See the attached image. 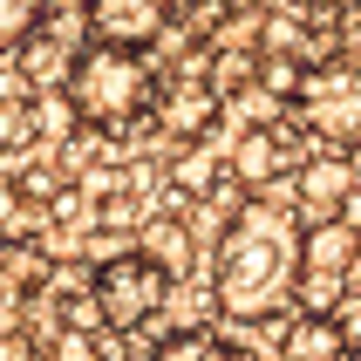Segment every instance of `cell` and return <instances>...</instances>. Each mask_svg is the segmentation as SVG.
<instances>
[{"mask_svg":"<svg viewBox=\"0 0 361 361\" xmlns=\"http://www.w3.org/2000/svg\"><path fill=\"white\" fill-rule=\"evenodd\" d=\"M293 273H300V225L280 204H239L225 225L219 252H212V293L232 321H273L280 300H293Z\"/></svg>","mask_w":361,"mask_h":361,"instance_id":"obj_1","label":"cell"},{"mask_svg":"<svg viewBox=\"0 0 361 361\" xmlns=\"http://www.w3.org/2000/svg\"><path fill=\"white\" fill-rule=\"evenodd\" d=\"M61 96L75 109V123H96V130H116V123L143 116L157 82H150V61L137 48H109V41H89L61 82Z\"/></svg>","mask_w":361,"mask_h":361,"instance_id":"obj_2","label":"cell"},{"mask_svg":"<svg viewBox=\"0 0 361 361\" xmlns=\"http://www.w3.org/2000/svg\"><path fill=\"white\" fill-rule=\"evenodd\" d=\"M89 300H96L102 327H116V334H130V327L157 321L164 300H171V273H164L150 252H116V259L96 266V280H89Z\"/></svg>","mask_w":361,"mask_h":361,"instance_id":"obj_3","label":"cell"},{"mask_svg":"<svg viewBox=\"0 0 361 361\" xmlns=\"http://www.w3.org/2000/svg\"><path fill=\"white\" fill-rule=\"evenodd\" d=\"M164 20H171V7L164 0H89V27H96V41H109V48H150V41L164 35Z\"/></svg>","mask_w":361,"mask_h":361,"instance_id":"obj_4","label":"cell"},{"mask_svg":"<svg viewBox=\"0 0 361 361\" xmlns=\"http://www.w3.org/2000/svg\"><path fill=\"white\" fill-rule=\"evenodd\" d=\"M300 102H307V116H314V130H327V137H341V143H361V82L300 75Z\"/></svg>","mask_w":361,"mask_h":361,"instance_id":"obj_5","label":"cell"},{"mask_svg":"<svg viewBox=\"0 0 361 361\" xmlns=\"http://www.w3.org/2000/svg\"><path fill=\"white\" fill-rule=\"evenodd\" d=\"M361 259V232L348 219H307L300 225V273H321V280H348Z\"/></svg>","mask_w":361,"mask_h":361,"instance_id":"obj_6","label":"cell"},{"mask_svg":"<svg viewBox=\"0 0 361 361\" xmlns=\"http://www.w3.org/2000/svg\"><path fill=\"white\" fill-rule=\"evenodd\" d=\"M286 164H293V143H286L273 123H252V130H239V143L225 150V171H232L245 191H266V184L280 178Z\"/></svg>","mask_w":361,"mask_h":361,"instance_id":"obj_7","label":"cell"},{"mask_svg":"<svg viewBox=\"0 0 361 361\" xmlns=\"http://www.w3.org/2000/svg\"><path fill=\"white\" fill-rule=\"evenodd\" d=\"M293 191H300V212H314V219H341V204L355 198L361 184H355V171H348L341 150H321V157H307L300 171H293Z\"/></svg>","mask_w":361,"mask_h":361,"instance_id":"obj_8","label":"cell"},{"mask_svg":"<svg viewBox=\"0 0 361 361\" xmlns=\"http://www.w3.org/2000/svg\"><path fill=\"white\" fill-rule=\"evenodd\" d=\"M14 55H20V75L35 82L41 96H48V89H61V82H68V68H75V48H68V41H61V27H48V20L20 41Z\"/></svg>","mask_w":361,"mask_h":361,"instance_id":"obj_9","label":"cell"},{"mask_svg":"<svg viewBox=\"0 0 361 361\" xmlns=\"http://www.w3.org/2000/svg\"><path fill=\"white\" fill-rule=\"evenodd\" d=\"M280 361H348L341 321H314V314H300V321L286 327V341H280Z\"/></svg>","mask_w":361,"mask_h":361,"instance_id":"obj_10","label":"cell"},{"mask_svg":"<svg viewBox=\"0 0 361 361\" xmlns=\"http://www.w3.org/2000/svg\"><path fill=\"white\" fill-rule=\"evenodd\" d=\"M212 116H219V89H198V82L171 89V102H164V123H171V137H198Z\"/></svg>","mask_w":361,"mask_h":361,"instance_id":"obj_11","label":"cell"},{"mask_svg":"<svg viewBox=\"0 0 361 361\" xmlns=\"http://www.w3.org/2000/svg\"><path fill=\"white\" fill-rule=\"evenodd\" d=\"M150 361H245V348H232L225 334H204V327H191V334H171V341L150 348Z\"/></svg>","mask_w":361,"mask_h":361,"instance_id":"obj_12","label":"cell"},{"mask_svg":"<svg viewBox=\"0 0 361 361\" xmlns=\"http://www.w3.org/2000/svg\"><path fill=\"white\" fill-rule=\"evenodd\" d=\"M143 252H150V259H157L164 273L178 280V273H184V259H191V232H184L178 219H150V232H143Z\"/></svg>","mask_w":361,"mask_h":361,"instance_id":"obj_13","label":"cell"},{"mask_svg":"<svg viewBox=\"0 0 361 361\" xmlns=\"http://www.w3.org/2000/svg\"><path fill=\"white\" fill-rule=\"evenodd\" d=\"M41 7H48V0H0V48H20V41L35 35Z\"/></svg>","mask_w":361,"mask_h":361,"instance_id":"obj_14","label":"cell"},{"mask_svg":"<svg viewBox=\"0 0 361 361\" xmlns=\"http://www.w3.org/2000/svg\"><path fill=\"white\" fill-rule=\"evenodd\" d=\"M68 130H75V109H68L61 89H48V96L35 102V137H68Z\"/></svg>","mask_w":361,"mask_h":361,"instance_id":"obj_15","label":"cell"},{"mask_svg":"<svg viewBox=\"0 0 361 361\" xmlns=\"http://www.w3.org/2000/svg\"><path fill=\"white\" fill-rule=\"evenodd\" d=\"M48 361H102L96 334H82V327H61L55 341H48Z\"/></svg>","mask_w":361,"mask_h":361,"instance_id":"obj_16","label":"cell"},{"mask_svg":"<svg viewBox=\"0 0 361 361\" xmlns=\"http://www.w3.org/2000/svg\"><path fill=\"white\" fill-rule=\"evenodd\" d=\"M0 143H35V109L27 102H0Z\"/></svg>","mask_w":361,"mask_h":361,"instance_id":"obj_17","label":"cell"},{"mask_svg":"<svg viewBox=\"0 0 361 361\" xmlns=\"http://www.w3.org/2000/svg\"><path fill=\"white\" fill-rule=\"evenodd\" d=\"M178 184H184V191H212V164H204V157H184L178 164Z\"/></svg>","mask_w":361,"mask_h":361,"instance_id":"obj_18","label":"cell"},{"mask_svg":"<svg viewBox=\"0 0 361 361\" xmlns=\"http://www.w3.org/2000/svg\"><path fill=\"white\" fill-rule=\"evenodd\" d=\"M341 48H348V61H361V7L341 14Z\"/></svg>","mask_w":361,"mask_h":361,"instance_id":"obj_19","label":"cell"},{"mask_svg":"<svg viewBox=\"0 0 361 361\" xmlns=\"http://www.w3.org/2000/svg\"><path fill=\"white\" fill-rule=\"evenodd\" d=\"M0 361H27V341H20V334H7V327H0Z\"/></svg>","mask_w":361,"mask_h":361,"instance_id":"obj_20","label":"cell"},{"mask_svg":"<svg viewBox=\"0 0 361 361\" xmlns=\"http://www.w3.org/2000/svg\"><path fill=\"white\" fill-rule=\"evenodd\" d=\"M14 300H20V293H14V286H7V280H0V327L14 321Z\"/></svg>","mask_w":361,"mask_h":361,"instance_id":"obj_21","label":"cell"},{"mask_svg":"<svg viewBox=\"0 0 361 361\" xmlns=\"http://www.w3.org/2000/svg\"><path fill=\"white\" fill-rule=\"evenodd\" d=\"M341 157H348V171H355V184H361V143H348Z\"/></svg>","mask_w":361,"mask_h":361,"instance_id":"obj_22","label":"cell"},{"mask_svg":"<svg viewBox=\"0 0 361 361\" xmlns=\"http://www.w3.org/2000/svg\"><path fill=\"white\" fill-rule=\"evenodd\" d=\"M225 14H252V7H259V0H219Z\"/></svg>","mask_w":361,"mask_h":361,"instance_id":"obj_23","label":"cell"},{"mask_svg":"<svg viewBox=\"0 0 361 361\" xmlns=\"http://www.w3.org/2000/svg\"><path fill=\"white\" fill-rule=\"evenodd\" d=\"M300 7H348V0H300Z\"/></svg>","mask_w":361,"mask_h":361,"instance_id":"obj_24","label":"cell"},{"mask_svg":"<svg viewBox=\"0 0 361 361\" xmlns=\"http://www.w3.org/2000/svg\"><path fill=\"white\" fill-rule=\"evenodd\" d=\"M164 7H191V0H164Z\"/></svg>","mask_w":361,"mask_h":361,"instance_id":"obj_25","label":"cell"},{"mask_svg":"<svg viewBox=\"0 0 361 361\" xmlns=\"http://www.w3.org/2000/svg\"><path fill=\"white\" fill-rule=\"evenodd\" d=\"M348 361H361V348H348Z\"/></svg>","mask_w":361,"mask_h":361,"instance_id":"obj_26","label":"cell"}]
</instances>
